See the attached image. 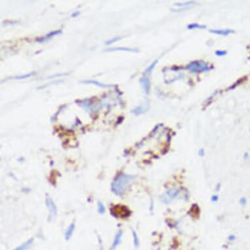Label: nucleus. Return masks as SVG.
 Instances as JSON below:
<instances>
[{"label": "nucleus", "instance_id": "obj_8", "mask_svg": "<svg viewBox=\"0 0 250 250\" xmlns=\"http://www.w3.org/2000/svg\"><path fill=\"white\" fill-rule=\"evenodd\" d=\"M210 32L213 34H216L219 35H223V36H227L231 34L234 33L233 30L229 29H225V30H210Z\"/></svg>", "mask_w": 250, "mask_h": 250}, {"label": "nucleus", "instance_id": "obj_17", "mask_svg": "<svg viewBox=\"0 0 250 250\" xmlns=\"http://www.w3.org/2000/svg\"><path fill=\"white\" fill-rule=\"evenodd\" d=\"M193 2H186L185 3H175L174 5L178 7H188V6L193 5Z\"/></svg>", "mask_w": 250, "mask_h": 250}, {"label": "nucleus", "instance_id": "obj_4", "mask_svg": "<svg viewBox=\"0 0 250 250\" xmlns=\"http://www.w3.org/2000/svg\"><path fill=\"white\" fill-rule=\"evenodd\" d=\"M149 74H145L140 79V83H141L142 88L144 90V92L146 94H149L150 92V88H151V83L150 79L149 77Z\"/></svg>", "mask_w": 250, "mask_h": 250}, {"label": "nucleus", "instance_id": "obj_13", "mask_svg": "<svg viewBox=\"0 0 250 250\" xmlns=\"http://www.w3.org/2000/svg\"><path fill=\"white\" fill-rule=\"evenodd\" d=\"M34 74H35V72H30V73H28V74H24V75H18V76L13 77L12 79H16V80H20V79H24L29 78L30 77H32V75H34Z\"/></svg>", "mask_w": 250, "mask_h": 250}, {"label": "nucleus", "instance_id": "obj_1", "mask_svg": "<svg viewBox=\"0 0 250 250\" xmlns=\"http://www.w3.org/2000/svg\"><path fill=\"white\" fill-rule=\"evenodd\" d=\"M134 179L135 176L134 175L128 174L119 175L116 178L111 185L112 191L117 195L123 194L127 187Z\"/></svg>", "mask_w": 250, "mask_h": 250}, {"label": "nucleus", "instance_id": "obj_5", "mask_svg": "<svg viewBox=\"0 0 250 250\" xmlns=\"http://www.w3.org/2000/svg\"><path fill=\"white\" fill-rule=\"evenodd\" d=\"M80 83H83V84H94V85H95V86L100 87V88H109V87H112V84H107L102 83L98 82L95 80H90V79H89V80H83V81H81Z\"/></svg>", "mask_w": 250, "mask_h": 250}, {"label": "nucleus", "instance_id": "obj_9", "mask_svg": "<svg viewBox=\"0 0 250 250\" xmlns=\"http://www.w3.org/2000/svg\"><path fill=\"white\" fill-rule=\"evenodd\" d=\"M34 240L32 239H30L28 240H27L26 242H24V243H22V245L18 246L17 248H16L15 249L13 250H26L28 249L30 246H32V244L33 243Z\"/></svg>", "mask_w": 250, "mask_h": 250}, {"label": "nucleus", "instance_id": "obj_14", "mask_svg": "<svg viewBox=\"0 0 250 250\" xmlns=\"http://www.w3.org/2000/svg\"><path fill=\"white\" fill-rule=\"evenodd\" d=\"M98 212L100 213V214H103V213H105L106 211V208H105V206L103 204V203L100 201H99L98 202Z\"/></svg>", "mask_w": 250, "mask_h": 250}, {"label": "nucleus", "instance_id": "obj_20", "mask_svg": "<svg viewBox=\"0 0 250 250\" xmlns=\"http://www.w3.org/2000/svg\"><path fill=\"white\" fill-rule=\"evenodd\" d=\"M80 12L79 11H75V12H74V13H72V15H71V17L72 18H76V17H77L78 16H79V15H80Z\"/></svg>", "mask_w": 250, "mask_h": 250}, {"label": "nucleus", "instance_id": "obj_12", "mask_svg": "<svg viewBox=\"0 0 250 250\" xmlns=\"http://www.w3.org/2000/svg\"><path fill=\"white\" fill-rule=\"evenodd\" d=\"M187 28L189 30H194V29H205L206 26L204 25H201V24H197V23H193V24H190L187 26Z\"/></svg>", "mask_w": 250, "mask_h": 250}, {"label": "nucleus", "instance_id": "obj_2", "mask_svg": "<svg viewBox=\"0 0 250 250\" xmlns=\"http://www.w3.org/2000/svg\"><path fill=\"white\" fill-rule=\"evenodd\" d=\"M187 69L193 73H201L210 71L211 67L208 64L202 61H194L188 64Z\"/></svg>", "mask_w": 250, "mask_h": 250}, {"label": "nucleus", "instance_id": "obj_15", "mask_svg": "<svg viewBox=\"0 0 250 250\" xmlns=\"http://www.w3.org/2000/svg\"><path fill=\"white\" fill-rule=\"evenodd\" d=\"M121 39H122L121 37H115V38H112V39H110L106 41L105 43H106V45H111V44L114 43H115V42H117V41L120 40Z\"/></svg>", "mask_w": 250, "mask_h": 250}, {"label": "nucleus", "instance_id": "obj_21", "mask_svg": "<svg viewBox=\"0 0 250 250\" xmlns=\"http://www.w3.org/2000/svg\"><path fill=\"white\" fill-rule=\"evenodd\" d=\"M100 250H103V248H101V249H100Z\"/></svg>", "mask_w": 250, "mask_h": 250}, {"label": "nucleus", "instance_id": "obj_18", "mask_svg": "<svg viewBox=\"0 0 250 250\" xmlns=\"http://www.w3.org/2000/svg\"><path fill=\"white\" fill-rule=\"evenodd\" d=\"M133 236H134V246L136 247H138L139 246V241L138 239V237L134 231H133Z\"/></svg>", "mask_w": 250, "mask_h": 250}, {"label": "nucleus", "instance_id": "obj_7", "mask_svg": "<svg viewBox=\"0 0 250 250\" xmlns=\"http://www.w3.org/2000/svg\"><path fill=\"white\" fill-rule=\"evenodd\" d=\"M106 52H112V51H127V52H138L139 51L137 48H129V47H115L109 48L105 50Z\"/></svg>", "mask_w": 250, "mask_h": 250}, {"label": "nucleus", "instance_id": "obj_6", "mask_svg": "<svg viewBox=\"0 0 250 250\" xmlns=\"http://www.w3.org/2000/svg\"><path fill=\"white\" fill-rule=\"evenodd\" d=\"M62 30H55V31L51 32H50L49 34H48L45 35L44 36V37H43V38H40V39H38V41L39 42V43L45 42V41H48V40L51 39V38H54V36H56V35H59V34H62Z\"/></svg>", "mask_w": 250, "mask_h": 250}, {"label": "nucleus", "instance_id": "obj_16", "mask_svg": "<svg viewBox=\"0 0 250 250\" xmlns=\"http://www.w3.org/2000/svg\"><path fill=\"white\" fill-rule=\"evenodd\" d=\"M144 111H145L144 109H143V107L142 106H139V107H137L136 108H135L134 110H132V112L136 115H139V114H141V113H143Z\"/></svg>", "mask_w": 250, "mask_h": 250}, {"label": "nucleus", "instance_id": "obj_10", "mask_svg": "<svg viewBox=\"0 0 250 250\" xmlns=\"http://www.w3.org/2000/svg\"><path fill=\"white\" fill-rule=\"evenodd\" d=\"M75 230V225L74 224H71L68 228L67 229L66 233H65V239L68 240L70 239V238L72 236L73 233Z\"/></svg>", "mask_w": 250, "mask_h": 250}, {"label": "nucleus", "instance_id": "obj_19", "mask_svg": "<svg viewBox=\"0 0 250 250\" xmlns=\"http://www.w3.org/2000/svg\"><path fill=\"white\" fill-rule=\"evenodd\" d=\"M227 54V52L225 51H217L216 52V54L218 57H223Z\"/></svg>", "mask_w": 250, "mask_h": 250}, {"label": "nucleus", "instance_id": "obj_3", "mask_svg": "<svg viewBox=\"0 0 250 250\" xmlns=\"http://www.w3.org/2000/svg\"><path fill=\"white\" fill-rule=\"evenodd\" d=\"M46 204L48 208V211H49V219H54L56 217L57 214V209L55 204H54L53 200L51 198H47Z\"/></svg>", "mask_w": 250, "mask_h": 250}, {"label": "nucleus", "instance_id": "obj_11", "mask_svg": "<svg viewBox=\"0 0 250 250\" xmlns=\"http://www.w3.org/2000/svg\"><path fill=\"white\" fill-rule=\"evenodd\" d=\"M122 236H123V233H122V231L120 230L119 231L118 233L116 234L115 239H114V241L113 242V245H112V248H116L117 246H118L119 245V243L121 241V239H122Z\"/></svg>", "mask_w": 250, "mask_h": 250}]
</instances>
